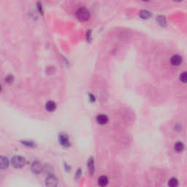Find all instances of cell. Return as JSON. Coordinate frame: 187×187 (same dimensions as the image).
<instances>
[{"label":"cell","mask_w":187,"mask_h":187,"mask_svg":"<svg viewBox=\"0 0 187 187\" xmlns=\"http://www.w3.org/2000/svg\"><path fill=\"white\" fill-rule=\"evenodd\" d=\"M75 15L76 18L81 22L87 21L90 18V13L85 7H80L79 9H77Z\"/></svg>","instance_id":"1"},{"label":"cell","mask_w":187,"mask_h":187,"mask_svg":"<svg viewBox=\"0 0 187 187\" xmlns=\"http://www.w3.org/2000/svg\"><path fill=\"white\" fill-rule=\"evenodd\" d=\"M26 161L21 156H14L11 159V164L15 168H21L25 165Z\"/></svg>","instance_id":"2"},{"label":"cell","mask_w":187,"mask_h":187,"mask_svg":"<svg viewBox=\"0 0 187 187\" xmlns=\"http://www.w3.org/2000/svg\"><path fill=\"white\" fill-rule=\"evenodd\" d=\"M58 140H59L60 143H61V145L63 147L68 148L70 146V140H69L68 136L66 134H64V133L60 134L59 136H58Z\"/></svg>","instance_id":"3"},{"label":"cell","mask_w":187,"mask_h":187,"mask_svg":"<svg viewBox=\"0 0 187 187\" xmlns=\"http://www.w3.org/2000/svg\"><path fill=\"white\" fill-rule=\"evenodd\" d=\"M31 169H32V171L34 172V173L36 174H39L43 170V166L42 165V164L40 163L38 161H35L32 163V167H31Z\"/></svg>","instance_id":"4"},{"label":"cell","mask_w":187,"mask_h":187,"mask_svg":"<svg viewBox=\"0 0 187 187\" xmlns=\"http://www.w3.org/2000/svg\"><path fill=\"white\" fill-rule=\"evenodd\" d=\"M58 184V180L54 175H48L46 180H45V185L48 186H56Z\"/></svg>","instance_id":"5"},{"label":"cell","mask_w":187,"mask_h":187,"mask_svg":"<svg viewBox=\"0 0 187 187\" xmlns=\"http://www.w3.org/2000/svg\"><path fill=\"white\" fill-rule=\"evenodd\" d=\"M182 61V57L179 55H174L170 58V63L172 66H179Z\"/></svg>","instance_id":"6"},{"label":"cell","mask_w":187,"mask_h":187,"mask_svg":"<svg viewBox=\"0 0 187 187\" xmlns=\"http://www.w3.org/2000/svg\"><path fill=\"white\" fill-rule=\"evenodd\" d=\"M96 120L98 124H101V125H104V124H106L108 122V117L105 114H99L96 116Z\"/></svg>","instance_id":"7"},{"label":"cell","mask_w":187,"mask_h":187,"mask_svg":"<svg viewBox=\"0 0 187 187\" xmlns=\"http://www.w3.org/2000/svg\"><path fill=\"white\" fill-rule=\"evenodd\" d=\"M9 161L5 156H0V169H5L8 167Z\"/></svg>","instance_id":"8"},{"label":"cell","mask_w":187,"mask_h":187,"mask_svg":"<svg viewBox=\"0 0 187 187\" xmlns=\"http://www.w3.org/2000/svg\"><path fill=\"white\" fill-rule=\"evenodd\" d=\"M45 108L48 112H53L56 108V104L53 102V101H49L46 103L45 105Z\"/></svg>","instance_id":"9"},{"label":"cell","mask_w":187,"mask_h":187,"mask_svg":"<svg viewBox=\"0 0 187 187\" xmlns=\"http://www.w3.org/2000/svg\"><path fill=\"white\" fill-rule=\"evenodd\" d=\"M87 167L89 168V170L91 175H93L94 172V160L92 157H90L87 162Z\"/></svg>","instance_id":"10"},{"label":"cell","mask_w":187,"mask_h":187,"mask_svg":"<svg viewBox=\"0 0 187 187\" xmlns=\"http://www.w3.org/2000/svg\"><path fill=\"white\" fill-rule=\"evenodd\" d=\"M108 183V178L105 175H102V176L99 177L98 179V184L101 186H105Z\"/></svg>","instance_id":"11"},{"label":"cell","mask_w":187,"mask_h":187,"mask_svg":"<svg viewBox=\"0 0 187 187\" xmlns=\"http://www.w3.org/2000/svg\"><path fill=\"white\" fill-rule=\"evenodd\" d=\"M174 149L176 152L180 153V152H182L184 149V145L182 142H177L176 143L174 146Z\"/></svg>","instance_id":"12"},{"label":"cell","mask_w":187,"mask_h":187,"mask_svg":"<svg viewBox=\"0 0 187 187\" xmlns=\"http://www.w3.org/2000/svg\"><path fill=\"white\" fill-rule=\"evenodd\" d=\"M168 186L170 187H176L178 186V179L175 178H172L168 181Z\"/></svg>","instance_id":"13"},{"label":"cell","mask_w":187,"mask_h":187,"mask_svg":"<svg viewBox=\"0 0 187 187\" xmlns=\"http://www.w3.org/2000/svg\"><path fill=\"white\" fill-rule=\"evenodd\" d=\"M140 15L142 18L146 19V18H148L150 17V13H149L148 11H147V10H143V11L140 12Z\"/></svg>","instance_id":"14"},{"label":"cell","mask_w":187,"mask_h":187,"mask_svg":"<svg viewBox=\"0 0 187 187\" xmlns=\"http://www.w3.org/2000/svg\"><path fill=\"white\" fill-rule=\"evenodd\" d=\"M180 80H181V82H183V83H186L187 75H186V72L181 73V75H180Z\"/></svg>","instance_id":"15"},{"label":"cell","mask_w":187,"mask_h":187,"mask_svg":"<svg viewBox=\"0 0 187 187\" xmlns=\"http://www.w3.org/2000/svg\"><path fill=\"white\" fill-rule=\"evenodd\" d=\"M4 80H5V82L7 83H12L13 82V80H14V77L11 75H8L6 76Z\"/></svg>","instance_id":"16"},{"label":"cell","mask_w":187,"mask_h":187,"mask_svg":"<svg viewBox=\"0 0 187 187\" xmlns=\"http://www.w3.org/2000/svg\"><path fill=\"white\" fill-rule=\"evenodd\" d=\"M21 143L22 144L25 145L26 147H30V148L34 147V143L32 141H22Z\"/></svg>","instance_id":"17"},{"label":"cell","mask_w":187,"mask_h":187,"mask_svg":"<svg viewBox=\"0 0 187 187\" xmlns=\"http://www.w3.org/2000/svg\"><path fill=\"white\" fill-rule=\"evenodd\" d=\"M80 175H81V170H80V169H78V170H77V172L75 173L76 178H78L80 176Z\"/></svg>","instance_id":"18"},{"label":"cell","mask_w":187,"mask_h":187,"mask_svg":"<svg viewBox=\"0 0 187 187\" xmlns=\"http://www.w3.org/2000/svg\"><path fill=\"white\" fill-rule=\"evenodd\" d=\"M174 1H181L182 0H174Z\"/></svg>","instance_id":"19"},{"label":"cell","mask_w":187,"mask_h":187,"mask_svg":"<svg viewBox=\"0 0 187 187\" xmlns=\"http://www.w3.org/2000/svg\"><path fill=\"white\" fill-rule=\"evenodd\" d=\"M1 91V84H0V92Z\"/></svg>","instance_id":"20"},{"label":"cell","mask_w":187,"mask_h":187,"mask_svg":"<svg viewBox=\"0 0 187 187\" xmlns=\"http://www.w3.org/2000/svg\"><path fill=\"white\" fill-rule=\"evenodd\" d=\"M142 1H148L149 0H142Z\"/></svg>","instance_id":"21"}]
</instances>
